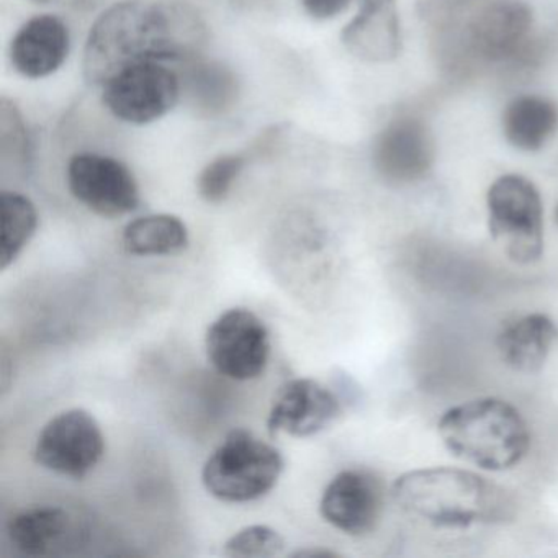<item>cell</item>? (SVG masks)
Here are the masks:
<instances>
[{"label":"cell","instance_id":"21","mask_svg":"<svg viewBox=\"0 0 558 558\" xmlns=\"http://www.w3.org/2000/svg\"><path fill=\"white\" fill-rule=\"evenodd\" d=\"M0 215H2L0 269L5 270L34 238L38 228V214L31 198L19 192L4 191L0 195Z\"/></svg>","mask_w":558,"mask_h":558},{"label":"cell","instance_id":"16","mask_svg":"<svg viewBox=\"0 0 558 558\" xmlns=\"http://www.w3.org/2000/svg\"><path fill=\"white\" fill-rule=\"evenodd\" d=\"M558 339L555 323L542 313L524 316L499 332V357L512 371L532 374L541 371Z\"/></svg>","mask_w":558,"mask_h":558},{"label":"cell","instance_id":"12","mask_svg":"<svg viewBox=\"0 0 558 558\" xmlns=\"http://www.w3.org/2000/svg\"><path fill=\"white\" fill-rule=\"evenodd\" d=\"M434 159L433 138L421 120L401 117L385 126L374 146V165L393 184L420 181Z\"/></svg>","mask_w":558,"mask_h":558},{"label":"cell","instance_id":"6","mask_svg":"<svg viewBox=\"0 0 558 558\" xmlns=\"http://www.w3.org/2000/svg\"><path fill=\"white\" fill-rule=\"evenodd\" d=\"M181 99V77L162 63H142L120 71L102 86L109 112L130 125L162 119Z\"/></svg>","mask_w":558,"mask_h":558},{"label":"cell","instance_id":"23","mask_svg":"<svg viewBox=\"0 0 558 558\" xmlns=\"http://www.w3.org/2000/svg\"><path fill=\"white\" fill-rule=\"evenodd\" d=\"M243 168L244 158L240 155H225L214 159L198 175V194L208 204H220L230 194Z\"/></svg>","mask_w":558,"mask_h":558},{"label":"cell","instance_id":"11","mask_svg":"<svg viewBox=\"0 0 558 558\" xmlns=\"http://www.w3.org/2000/svg\"><path fill=\"white\" fill-rule=\"evenodd\" d=\"M381 486L371 473L344 470L323 493L319 511L326 522L349 535H365L381 514Z\"/></svg>","mask_w":558,"mask_h":558},{"label":"cell","instance_id":"1","mask_svg":"<svg viewBox=\"0 0 558 558\" xmlns=\"http://www.w3.org/2000/svg\"><path fill=\"white\" fill-rule=\"evenodd\" d=\"M207 41V25L184 0H125L107 9L90 28L84 76L102 87L135 64L192 63Z\"/></svg>","mask_w":558,"mask_h":558},{"label":"cell","instance_id":"24","mask_svg":"<svg viewBox=\"0 0 558 558\" xmlns=\"http://www.w3.org/2000/svg\"><path fill=\"white\" fill-rule=\"evenodd\" d=\"M286 547L282 535L269 525H250L231 535L225 544L227 557H276Z\"/></svg>","mask_w":558,"mask_h":558},{"label":"cell","instance_id":"17","mask_svg":"<svg viewBox=\"0 0 558 558\" xmlns=\"http://www.w3.org/2000/svg\"><path fill=\"white\" fill-rule=\"evenodd\" d=\"M187 64L181 80V97L197 116L214 119L233 109L240 96V81L230 68L202 61Z\"/></svg>","mask_w":558,"mask_h":558},{"label":"cell","instance_id":"19","mask_svg":"<svg viewBox=\"0 0 558 558\" xmlns=\"http://www.w3.org/2000/svg\"><path fill=\"white\" fill-rule=\"evenodd\" d=\"M71 529V518L58 506H40L19 512L9 521L12 545L22 554L45 555L63 544Z\"/></svg>","mask_w":558,"mask_h":558},{"label":"cell","instance_id":"25","mask_svg":"<svg viewBox=\"0 0 558 558\" xmlns=\"http://www.w3.org/2000/svg\"><path fill=\"white\" fill-rule=\"evenodd\" d=\"M302 4L316 21H328L344 12L351 0H302Z\"/></svg>","mask_w":558,"mask_h":558},{"label":"cell","instance_id":"27","mask_svg":"<svg viewBox=\"0 0 558 558\" xmlns=\"http://www.w3.org/2000/svg\"><path fill=\"white\" fill-rule=\"evenodd\" d=\"M35 4H54L58 0H32Z\"/></svg>","mask_w":558,"mask_h":558},{"label":"cell","instance_id":"3","mask_svg":"<svg viewBox=\"0 0 558 558\" xmlns=\"http://www.w3.org/2000/svg\"><path fill=\"white\" fill-rule=\"evenodd\" d=\"M437 427L449 452L492 472L518 465L531 446L524 417L498 398H480L450 408Z\"/></svg>","mask_w":558,"mask_h":558},{"label":"cell","instance_id":"10","mask_svg":"<svg viewBox=\"0 0 558 558\" xmlns=\"http://www.w3.org/2000/svg\"><path fill=\"white\" fill-rule=\"evenodd\" d=\"M341 413V401L329 388L312 378L287 381L274 398L267 429L270 436L286 433L310 437L322 433Z\"/></svg>","mask_w":558,"mask_h":558},{"label":"cell","instance_id":"4","mask_svg":"<svg viewBox=\"0 0 558 558\" xmlns=\"http://www.w3.org/2000/svg\"><path fill=\"white\" fill-rule=\"evenodd\" d=\"M283 457L246 429H234L205 463L202 482L215 498L247 502L266 496L279 482Z\"/></svg>","mask_w":558,"mask_h":558},{"label":"cell","instance_id":"15","mask_svg":"<svg viewBox=\"0 0 558 558\" xmlns=\"http://www.w3.org/2000/svg\"><path fill=\"white\" fill-rule=\"evenodd\" d=\"M70 48L68 25L54 15H38L28 21L12 40V66L28 80H41L63 66Z\"/></svg>","mask_w":558,"mask_h":558},{"label":"cell","instance_id":"28","mask_svg":"<svg viewBox=\"0 0 558 558\" xmlns=\"http://www.w3.org/2000/svg\"><path fill=\"white\" fill-rule=\"evenodd\" d=\"M555 218H557V225H558V207H557V211H555Z\"/></svg>","mask_w":558,"mask_h":558},{"label":"cell","instance_id":"7","mask_svg":"<svg viewBox=\"0 0 558 558\" xmlns=\"http://www.w3.org/2000/svg\"><path fill=\"white\" fill-rule=\"evenodd\" d=\"M205 344L208 361L231 380H254L269 364V329L251 310H228L215 319L208 328Z\"/></svg>","mask_w":558,"mask_h":558},{"label":"cell","instance_id":"14","mask_svg":"<svg viewBox=\"0 0 558 558\" xmlns=\"http://www.w3.org/2000/svg\"><path fill=\"white\" fill-rule=\"evenodd\" d=\"M531 27L532 14L527 5L518 0H495L470 21V45L485 60H506L514 57Z\"/></svg>","mask_w":558,"mask_h":558},{"label":"cell","instance_id":"2","mask_svg":"<svg viewBox=\"0 0 558 558\" xmlns=\"http://www.w3.org/2000/svg\"><path fill=\"white\" fill-rule=\"evenodd\" d=\"M393 499L407 514L437 529H466L505 518V492L469 470H414L393 485Z\"/></svg>","mask_w":558,"mask_h":558},{"label":"cell","instance_id":"18","mask_svg":"<svg viewBox=\"0 0 558 558\" xmlns=\"http://www.w3.org/2000/svg\"><path fill=\"white\" fill-rule=\"evenodd\" d=\"M506 140L521 151H537L558 130V107L538 96H522L502 116Z\"/></svg>","mask_w":558,"mask_h":558},{"label":"cell","instance_id":"22","mask_svg":"<svg viewBox=\"0 0 558 558\" xmlns=\"http://www.w3.org/2000/svg\"><path fill=\"white\" fill-rule=\"evenodd\" d=\"M0 153L4 169L12 166L15 171H28L32 159L31 136L21 110L9 99L0 102Z\"/></svg>","mask_w":558,"mask_h":558},{"label":"cell","instance_id":"20","mask_svg":"<svg viewBox=\"0 0 558 558\" xmlns=\"http://www.w3.org/2000/svg\"><path fill=\"white\" fill-rule=\"evenodd\" d=\"M189 230L174 215L136 218L123 230L122 243L133 256H172L187 250Z\"/></svg>","mask_w":558,"mask_h":558},{"label":"cell","instance_id":"26","mask_svg":"<svg viewBox=\"0 0 558 558\" xmlns=\"http://www.w3.org/2000/svg\"><path fill=\"white\" fill-rule=\"evenodd\" d=\"M293 557L299 558H318V557H336L335 551L325 550V548H305L293 554Z\"/></svg>","mask_w":558,"mask_h":558},{"label":"cell","instance_id":"8","mask_svg":"<svg viewBox=\"0 0 558 558\" xmlns=\"http://www.w3.org/2000/svg\"><path fill=\"white\" fill-rule=\"evenodd\" d=\"M104 452L106 439L96 417L74 408L44 427L35 446V460L50 472L81 480L99 465Z\"/></svg>","mask_w":558,"mask_h":558},{"label":"cell","instance_id":"13","mask_svg":"<svg viewBox=\"0 0 558 558\" xmlns=\"http://www.w3.org/2000/svg\"><path fill=\"white\" fill-rule=\"evenodd\" d=\"M341 41L352 57L367 63H388L400 54L397 0H361L357 15L345 25Z\"/></svg>","mask_w":558,"mask_h":558},{"label":"cell","instance_id":"9","mask_svg":"<svg viewBox=\"0 0 558 558\" xmlns=\"http://www.w3.org/2000/svg\"><path fill=\"white\" fill-rule=\"evenodd\" d=\"M68 187L90 211L104 218L123 217L140 205V187L133 172L119 159L81 153L68 165Z\"/></svg>","mask_w":558,"mask_h":558},{"label":"cell","instance_id":"5","mask_svg":"<svg viewBox=\"0 0 558 558\" xmlns=\"http://www.w3.org/2000/svg\"><path fill=\"white\" fill-rule=\"evenodd\" d=\"M493 241L515 264H534L544 253V210L535 185L521 175H502L488 191Z\"/></svg>","mask_w":558,"mask_h":558}]
</instances>
